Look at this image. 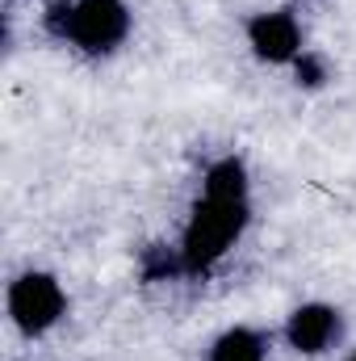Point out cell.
I'll return each mask as SVG.
<instances>
[{"label": "cell", "mask_w": 356, "mask_h": 361, "mask_svg": "<svg viewBox=\"0 0 356 361\" xmlns=\"http://www.w3.org/2000/svg\"><path fill=\"white\" fill-rule=\"evenodd\" d=\"M252 223V193H218V189H201V197L193 202L184 231H180L177 257L180 269L189 277L210 273L248 231Z\"/></svg>", "instance_id": "6da1fadb"}, {"label": "cell", "mask_w": 356, "mask_h": 361, "mask_svg": "<svg viewBox=\"0 0 356 361\" xmlns=\"http://www.w3.org/2000/svg\"><path fill=\"white\" fill-rule=\"evenodd\" d=\"M42 21L59 42L84 55H113L134 30L126 0H51Z\"/></svg>", "instance_id": "7a4b0ae2"}, {"label": "cell", "mask_w": 356, "mask_h": 361, "mask_svg": "<svg viewBox=\"0 0 356 361\" xmlns=\"http://www.w3.org/2000/svg\"><path fill=\"white\" fill-rule=\"evenodd\" d=\"M4 307H8V319L21 336H46L51 328L63 324L68 315V290L55 273L46 269H25L8 281V294H4Z\"/></svg>", "instance_id": "3957f363"}, {"label": "cell", "mask_w": 356, "mask_h": 361, "mask_svg": "<svg viewBox=\"0 0 356 361\" xmlns=\"http://www.w3.org/2000/svg\"><path fill=\"white\" fill-rule=\"evenodd\" d=\"M243 38L252 47V55L260 63L272 68H293L298 55L306 51V38H302V21L293 17V8H265V13H252L248 25H243Z\"/></svg>", "instance_id": "277c9868"}, {"label": "cell", "mask_w": 356, "mask_h": 361, "mask_svg": "<svg viewBox=\"0 0 356 361\" xmlns=\"http://www.w3.org/2000/svg\"><path fill=\"white\" fill-rule=\"evenodd\" d=\"M344 336V311L331 302H302L285 319V345L298 357H323Z\"/></svg>", "instance_id": "5b68a950"}, {"label": "cell", "mask_w": 356, "mask_h": 361, "mask_svg": "<svg viewBox=\"0 0 356 361\" xmlns=\"http://www.w3.org/2000/svg\"><path fill=\"white\" fill-rule=\"evenodd\" d=\"M205 361H268V336L260 328L235 324V328H227V332L214 336Z\"/></svg>", "instance_id": "8992f818"}, {"label": "cell", "mask_w": 356, "mask_h": 361, "mask_svg": "<svg viewBox=\"0 0 356 361\" xmlns=\"http://www.w3.org/2000/svg\"><path fill=\"white\" fill-rule=\"evenodd\" d=\"M293 80H298V89H323L327 80H331V68H327V59L319 55V51H302L298 55V63H293Z\"/></svg>", "instance_id": "52a82bcc"}, {"label": "cell", "mask_w": 356, "mask_h": 361, "mask_svg": "<svg viewBox=\"0 0 356 361\" xmlns=\"http://www.w3.org/2000/svg\"><path fill=\"white\" fill-rule=\"evenodd\" d=\"M348 361H356V349H352V353H348Z\"/></svg>", "instance_id": "ba28073f"}]
</instances>
